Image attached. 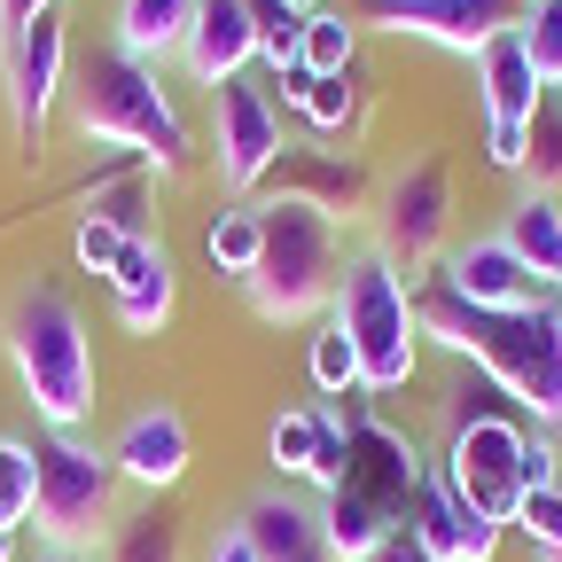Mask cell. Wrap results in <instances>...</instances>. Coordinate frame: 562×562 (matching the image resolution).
Segmentation results:
<instances>
[{
    "mask_svg": "<svg viewBox=\"0 0 562 562\" xmlns=\"http://www.w3.org/2000/svg\"><path fill=\"white\" fill-rule=\"evenodd\" d=\"M258 195L266 203H313V211H328V220L344 227L351 211L368 203V172H360V157H336V149H305V140H290V149L266 165Z\"/></svg>",
    "mask_w": 562,
    "mask_h": 562,
    "instance_id": "4fadbf2b",
    "label": "cell"
},
{
    "mask_svg": "<svg viewBox=\"0 0 562 562\" xmlns=\"http://www.w3.org/2000/svg\"><path fill=\"white\" fill-rule=\"evenodd\" d=\"M203 562H258V554H250V539H243V531H220Z\"/></svg>",
    "mask_w": 562,
    "mask_h": 562,
    "instance_id": "b9f144b4",
    "label": "cell"
},
{
    "mask_svg": "<svg viewBox=\"0 0 562 562\" xmlns=\"http://www.w3.org/2000/svg\"><path fill=\"white\" fill-rule=\"evenodd\" d=\"M102 562H180V516L172 508H133L110 524V554Z\"/></svg>",
    "mask_w": 562,
    "mask_h": 562,
    "instance_id": "cb8c5ba5",
    "label": "cell"
},
{
    "mask_svg": "<svg viewBox=\"0 0 562 562\" xmlns=\"http://www.w3.org/2000/svg\"><path fill=\"white\" fill-rule=\"evenodd\" d=\"M32 501H40V453L24 438H0V531L32 524Z\"/></svg>",
    "mask_w": 562,
    "mask_h": 562,
    "instance_id": "83f0119b",
    "label": "cell"
},
{
    "mask_svg": "<svg viewBox=\"0 0 562 562\" xmlns=\"http://www.w3.org/2000/svg\"><path fill=\"white\" fill-rule=\"evenodd\" d=\"M524 180H531V195H562V110H554V94L524 125Z\"/></svg>",
    "mask_w": 562,
    "mask_h": 562,
    "instance_id": "4316f807",
    "label": "cell"
},
{
    "mask_svg": "<svg viewBox=\"0 0 562 562\" xmlns=\"http://www.w3.org/2000/svg\"><path fill=\"white\" fill-rule=\"evenodd\" d=\"M188 70L203 87H227L243 79V63L258 55V32H250V9L243 0H195V24H188Z\"/></svg>",
    "mask_w": 562,
    "mask_h": 562,
    "instance_id": "ac0fdd59",
    "label": "cell"
},
{
    "mask_svg": "<svg viewBox=\"0 0 562 562\" xmlns=\"http://www.w3.org/2000/svg\"><path fill=\"white\" fill-rule=\"evenodd\" d=\"M344 469H351V430H344V414H321V438H313V469H305V484L336 492Z\"/></svg>",
    "mask_w": 562,
    "mask_h": 562,
    "instance_id": "e575fe53",
    "label": "cell"
},
{
    "mask_svg": "<svg viewBox=\"0 0 562 562\" xmlns=\"http://www.w3.org/2000/svg\"><path fill=\"white\" fill-rule=\"evenodd\" d=\"M368 562H430V554H422V539H414V531H391V539H383Z\"/></svg>",
    "mask_w": 562,
    "mask_h": 562,
    "instance_id": "ab89813d",
    "label": "cell"
},
{
    "mask_svg": "<svg viewBox=\"0 0 562 562\" xmlns=\"http://www.w3.org/2000/svg\"><path fill=\"white\" fill-rule=\"evenodd\" d=\"M501 243L524 258V273L539 281V290H554L562 297V203L554 195H516V211H508V227H501Z\"/></svg>",
    "mask_w": 562,
    "mask_h": 562,
    "instance_id": "44dd1931",
    "label": "cell"
},
{
    "mask_svg": "<svg viewBox=\"0 0 562 562\" xmlns=\"http://www.w3.org/2000/svg\"><path fill=\"white\" fill-rule=\"evenodd\" d=\"M547 94H554V110H562V87H547Z\"/></svg>",
    "mask_w": 562,
    "mask_h": 562,
    "instance_id": "7dc6e473",
    "label": "cell"
},
{
    "mask_svg": "<svg viewBox=\"0 0 562 562\" xmlns=\"http://www.w3.org/2000/svg\"><path fill=\"white\" fill-rule=\"evenodd\" d=\"M484 157L501 172H524V125H484Z\"/></svg>",
    "mask_w": 562,
    "mask_h": 562,
    "instance_id": "f35d334b",
    "label": "cell"
},
{
    "mask_svg": "<svg viewBox=\"0 0 562 562\" xmlns=\"http://www.w3.org/2000/svg\"><path fill=\"white\" fill-rule=\"evenodd\" d=\"M547 313H554V321H562V297H554V305H547Z\"/></svg>",
    "mask_w": 562,
    "mask_h": 562,
    "instance_id": "c3c4849f",
    "label": "cell"
},
{
    "mask_svg": "<svg viewBox=\"0 0 562 562\" xmlns=\"http://www.w3.org/2000/svg\"><path fill=\"white\" fill-rule=\"evenodd\" d=\"M47 9H55V0H0V32H16V24H32Z\"/></svg>",
    "mask_w": 562,
    "mask_h": 562,
    "instance_id": "60d3db41",
    "label": "cell"
},
{
    "mask_svg": "<svg viewBox=\"0 0 562 562\" xmlns=\"http://www.w3.org/2000/svg\"><path fill=\"white\" fill-rule=\"evenodd\" d=\"M273 79H281V102H297V110H305V87H313V70H305V63H290V70H273Z\"/></svg>",
    "mask_w": 562,
    "mask_h": 562,
    "instance_id": "7bdbcfd3",
    "label": "cell"
},
{
    "mask_svg": "<svg viewBox=\"0 0 562 562\" xmlns=\"http://www.w3.org/2000/svg\"><path fill=\"white\" fill-rule=\"evenodd\" d=\"M524 55L539 70V87H562V0H531V16H524Z\"/></svg>",
    "mask_w": 562,
    "mask_h": 562,
    "instance_id": "f546056e",
    "label": "cell"
},
{
    "mask_svg": "<svg viewBox=\"0 0 562 562\" xmlns=\"http://www.w3.org/2000/svg\"><path fill=\"white\" fill-rule=\"evenodd\" d=\"M516 531L547 554V562H562V484H547V492H524V508H516Z\"/></svg>",
    "mask_w": 562,
    "mask_h": 562,
    "instance_id": "836d02e7",
    "label": "cell"
},
{
    "mask_svg": "<svg viewBox=\"0 0 562 562\" xmlns=\"http://www.w3.org/2000/svg\"><path fill=\"white\" fill-rule=\"evenodd\" d=\"M87 220L117 227L125 243H140V227H149V188H140V172H117L110 188H94V211H87Z\"/></svg>",
    "mask_w": 562,
    "mask_h": 562,
    "instance_id": "4dcf8cb0",
    "label": "cell"
},
{
    "mask_svg": "<svg viewBox=\"0 0 562 562\" xmlns=\"http://www.w3.org/2000/svg\"><path fill=\"white\" fill-rule=\"evenodd\" d=\"M476 94H484V125H531V110L547 102V87H539V70H531L516 32L476 55Z\"/></svg>",
    "mask_w": 562,
    "mask_h": 562,
    "instance_id": "ffe728a7",
    "label": "cell"
},
{
    "mask_svg": "<svg viewBox=\"0 0 562 562\" xmlns=\"http://www.w3.org/2000/svg\"><path fill=\"white\" fill-rule=\"evenodd\" d=\"M531 0H360V24H383L398 40H430L453 55H484L492 40L524 32Z\"/></svg>",
    "mask_w": 562,
    "mask_h": 562,
    "instance_id": "ba28073f",
    "label": "cell"
},
{
    "mask_svg": "<svg viewBox=\"0 0 562 562\" xmlns=\"http://www.w3.org/2000/svg\"><path fill=\"white\" fill-rule=\"evenodd\" d=\"M414 328L438 336L446 351H461L484 383H501L524 422L562 430V321L547 305H531V313H476V305H461L446 290V281H422L414 290Z\"/></svg>",
    "mask_w": 562,
    "mask_h": 562,
    "instance_id": "6da1fadb",
    "label": "cell"
},
{
    "mask_svg": "<svg viewBox=\"0 0 562 562\" xmlns=\"http://www.w3.org/2000/svg\"><path fill=\"white\" fill-rule=\"evenodd\" d=\"M110 461H117V476L140 484V492H172V484L188 476V422H180L172 406H140L125 430H117Z\"/></svg>",
    "mask_w": 562,
    "mask_h": 562,
    "instance_id": "e0dca14e",
    "label": "cell"
},
{
    "mask_svg": "<svg viewBox=\"0 0 562 562\" xmlns=\"http://www.w3.org/2000/svg\"><path fill=\"white\" fill-rule=\"evenodd\" d=\"M383 258L398 266V281L406 273H422L430 258H446V235H453V180H446V165L438 157H422V165H406L391 188H383Z\"/></svg>",
    "mask_w": 562,
    "mask_h": 562,
    "instance_id": "9c48e42d",
    "label": "cell"
},
{
    "mask_svg": "<svg viewBox=\"0 0 562 562\" xmlns=\"http://www.w3.org/2000/svg\"><path fill=\"white\" fill-rule=\"evenodd\" d=\"M0 336H9L16 383L32 391L40 422H47V430H70V422L94 406V336H87L79 305H70L55 281H32V290L9 297Z\"/></svg>",
    "mask_w": 562,
    "mask_h": 562,
    "instance_id": "7a4b0ae2",
    "label": "cell"
},
{
    "mask_svg": "<svg viewBox=\"0 0 562 562\" xmlns=\"http://www.w3.org/2000/svg\"><path fill=\"white\" fill-rule=\"evenodd\" d=\"M406 531L422 539V554H430V562H492V554H501V531H508V524L469 516V508L453 501V484H446V476H422Z\"/></svg>",
    "mask_w": 562,
    "mask_h": 562,
    "instance_id": "9a60e30c",
    "label": "cell"
},
{
    "mask_svg": "<svg viewBox=\"0 0 562 562\" xmlns=\"http://www.w3.org/2000/svg\"><path fill=\"white\" fill-rule=\"evenodd\" d=\"M63 55H70V40H63V16L55 9L32 16V24H16L9 47H0V70H9V117H16V140H24L32 157H40V140H47V110L63 94Z\"/></svg>",
    "mask_w": 562,
    "mask_h": 562,
    "instance_id": "30bf717a",
    "label": "cell"
},
{
    "mask_svg": "<svg viewBox=\"0 0 562 562\" xmlns=\"http://www.w3.org/2000/svg\"><path fill=\"white\" fill-rule=\"evenodd\" d=\"M40 453V501H32V531H40V547H55V554H87L94 539H110V524H117V461L110 453H94V446H79L70 430H55L47 446H32Z\"/></svg>",
    "mask_w": 562,
    "mask_h": 562,
    "instance_id": "8992f818",
    "label": "cell"
},
{
    "mask_svg": "<svg viewBox=\"0 0 562 562\" xmlns=\"http://www.w3.org/2000/svg\"><path fill=\"white\" fill-rule=\"evenodd\" d=\"M524 446H531V422L524 414H484V422H453V446H446V484L453 501L484 524H516L524 508Z\"/></svg>",
    "mask_w": 562,
    "mask_h": 562,
    "instance_id": "52a82bcc",
    "label": "cell"
},
{
    "mask_svg": "<svg viewBox=\"0 0 562 562\" xmlns=\"http://www.w3.org/2000/svg\"><path fill=\"white\" fill-rule=\"evenodd\" d=\"M70 250H79V266L110 273V266H117V250H125V235H117V227H102V220H79V235H70Z\"/></svg>",
    "mask_w": 562,
    "mask_h": 562,
    "instance_id": "8d00e7d4",
    "label": "cell"
},
{
    "mask_svg": "<svg viewBox=\"0 0 562 562\" xmlns=\"http://www.w3.org/2000/svg\"><path fill=\"white\" fill-rule=\"evenodd\" d=\"M0 562H16V531H0Z\"/></svg>",
    "mask_w": 562,
    "mask_h": 562,
    "instance_id": "ee69618b",
    "label": "cell"
},
{
    "mask_svg": "<svg viewBox=\"0 0 562 562\" xmlns=\"http://www.w3.org/2000/svg\"><path fill=\"white\" fill-rule=\"evenodd\" d=\"M313 383H321L328 398H360V351H351V336H344L336 321L313 336Z\"/></svg>",
    "mask_w": 562,
    "mask_h": 562,
    "instance_id": "1f68e13d",
    "label": "cell"
},
{
    "mask_svg": "<svg viewBox=\"0 0 562 562\" xmlns=\"http://www.w3.org/2000/svg\"><path fill=\"white\" fill-rule=\"evenodd\" d=\"M258 243H266V220H258V211H220L211 235H203V258L220 266L227 281H250V273H258Z\"/></svg>",
    "mask_w": 562,
    "mask_h": 562,
    "instance_id": "484cf974",
    "label": "cell"
},
{
    "mask_svg": "<svg viewBox=\"0 0 562 562\" xmlns=\"http://www.w3.org/2000/svg\"><path fill=\"white\" fill-rule=\"evenodd\" d=\"M313 438H321V414H281L273 422V469L281 476H305L313 469Z\"/></svg>",
    "mask_w": 562,
    "mask_h": 562,
    "instance_id": "d590c367",
    "label": "cell"
},
{
    "mask_svg": "<svg viewBox=\"0 0 562 562\" xmlns=\"http://www.w3.org/2000/svg\"><path fill=\"white\" fill-rule=\"evenodd\" d=\"M188 24H195V0H125L117 9V47L133 63H157V55L188 47Z\"/></svg>",
    "mask_w": 562,
    "mask_h": 562,
    "instance_id": "7402d4cb",
    "label": "cell"
},
{
    "mask_svg": "<svg viewBox=\"0 0 562 562\" xmlns=\"http://www.w3.org/2000/svg\"><path fill=\"white\" fill-rule=\"evenodd\" d=\"M40 562H94V554H55V547H47V554H40Z\"/></svg>",
    "mask_w": 562,
    "mask_h": 562,
    "instance_id": "f6af8a7d",
    "label": "cell"
},
{
    "mask_svg": "<svg viewBox=\"0 0 562 562\" xmlns=\"http://www.w3.org/2000/svg\"><path fill=\"white\" fill-rule=\"evenodd\" d=\"M250 9V32H258V55L273 70L297 63V40H305V9H290V0H243Z\"/></svg>",
    "mask_w": 562,
    "mask_h": 562,
    "instance_id": "f1b7e54d",
    "label": "cell"
},
{
    "mask_svg": "<svg viewBox=\"0 0 562 562\" xmlns=\"http://www.w3.org/2000/svg\"><path fill=\"white\" fill-rule=\"evenodd\" d=\"M110 297H117V321H125L133 336H157V328L172 321V258H165L149 235L125 243L117 266H110Z\"/></svg>",
    "mask_w": 562,
    "mask_h": 562,
    "instance_id": "d6986e66",
    "label": "cell"
},
{
    "mask_svg": "<svg viewBox=\"0 0 562 562\" xmlns=\"http://www.w3.org/2000/svg\"><path fill=\"white\" fill-rule=\"evenodd\" d=\"M235 531L250 539L258 562H336V547L321 531V508L290 501V492H258V501L235 516Z\"/></svg>",
    "mask_w": 562,
    "mask_h": 562,
    "instance_id": "2e32d148",
    "label": "cell"
},
{
    "mask_svg": "<svg viewBox=\"0 0 562 562\" xmlns=\"http://www.w3.org/2000/svg\"><path fill=\"white\" fill-rule=\"evenodd\" d=\"M305 117H313L321 133H351V125H360V79H351V70L313 79V87H305Z\"/></svg>",
    "mask_w": 562,
    "mask_h": 562,
    "instance_id": "d6a6232c",
    "label": "cell"
},
{
    "mask_svg": "<svg viewBox=\"0 0 562 562\" xmlns=\"http://www.w3.org/2000/svg\"><path fill=\"white\" fill-rule=\"evenodd\" d=\"M211 133H220V180H227V188H258L266 165L290 149V133H281L273 102H266L258 87H243V79L211 87Z\"/></svg>",
    "mask_w": 562,
    "mask_h": 562,
    "instance_id": "7c38bea8",
    "label": "cell"
},
{
    "mask_svg": "<svg viewBox=\"0 0 562 562\" xmlns=\"http://www.w3.org/2000/svg\"><path fill=\"white\" fill-rule=\"evenodd\" d=\"M438 281H446L461 305H476V313H531V305H539V281L524 273V258H516L501 235H484V243H446Z\"/></svg>",
    "mask_w": 562,
    "mask_h": 562,
    "instance_id": "5bb4252c",
    "label": "cell"
},
{
    "mask_svg": "<svg viewBox=\"0 0 562 562\" xmlns=\"http://www.w3.org/2000/svg\"><path fill=\"white\" fill-rule=\"evenodd\" d=\"M328 321L351 336V351H360V391L391 398V391H406V383H414V360H422L414 290L398 281V266H391L383 250L344 258V281H336Z\"/></svg>",
    "mask_w": 562,
    "mask_h": 562,
    "instance_id": "277c9868",
    "label": "cell"
},
{
    "mask_svg": "<svg viewBox=\"0 0 562 562\" xmlns=\"http://www.w3.org/2000/svg\"><path fill=\"white\" fill-rule=\"evenodd\" d=\"M70 117H79L87 140H117V149L149 157V165H165V172L188 165V125H180V110L165 102L157 70L133 63L125 47H110V55H94V63L79 70V102H70Z\"/></svg>",
    "mask_w": 562,
    "mask_h": 562,
    "instance_id": "5b68a950",
    "label": "cell"
},
{
    "mask_svg": "<svg viewBox=\"0 0 562 562\" xmlns=\"http://www.w3.org/2000/svg\"><path fill=\"white\" fill-rule=\"evenodd\" d=\"M344 430H351V469H344V484H336V492H360V501H368L383 524H398V531H406L414 492H422V476H430V469H422V461H414V446H406L398 430H383L375 414H351Z\"/></svg>",
    "mask_w": 562,
    "mask_h": 562,
    "instance_id": "8fae6325",
    "label": "cell"
},
{
    "mask_svg": "<svg viewBox=\"0 0 562 562\" xmlns=\"http://www.w3.org/2000/svg\"><path fill=\"white\" fill-rule=\"evenodd\" d=\"M321 531H328V547H336V562H368L398 524H383L360 492H321Z\"/></svg>",
    "mask_w": 562,
    "mask_h": 562,
    "instance_id": "603a6c76",
    "label": "cell"
},
{
    "mask_svg": "<svg viewBox=\"0 0 562 562\" xmlns=\"http://www.w3.org/2000/svg\"><path fill=\"white\" fill-rule=\"evenodd\" d=\"M266 243H258V273L243 281L250 305L266 321H305L321 305H336L344 281V227L313 203H258Z\"/></svg>",
    "mask_w": 562,
    "mask_h": 562,
    "instance_id": "3957f363",
    "label": "cell"
},
{
    "mask_svg": "<svg viewBox=\"0 0 562 562\" xmlns=\"http://www.w3.org/2000/svg\"><path fill=\"white\" fill-rule=\"evenodd\" d=\"M297 63L313 70V79L351 70V63H360V24L336 16V9H313V16H305V40H297Z\"/></svg>",
    "mask_w": 562,
    "mask_h": 562,
    "instance_id": "d4e9b609",
    "label": "cell"
},
{
    "mask_svg": "<svg viewBox=\"0 0 562 562\" xmlns=\"http://www.w3.org/2000/svg\"><path fill=\"white\" fill-rule=\"evenodd\" d=\"M290 9H305V16H313V9H321V0H290Z\"/></svg>",
    "mask_w": 562,
    "mask_h": 562,
    "instance_id": "bcb514c9",
    "label": "cell"
},
{
    "mask_svg": "<svg viewBox=\"0 0 562 562\" xmlns=\"http://www.w3.org/2000/svg\"><path fill=\"white\" fill-rule=\"evenodd\" d=\"M547 484H562V461H554V446L531 430V446H524V492H547Z\"/></svg>",
    "mask_w": 562,
    "mask_h": 562,
    "instance_id": "74e56055",
    "label": "cell"
}]
</instances>
